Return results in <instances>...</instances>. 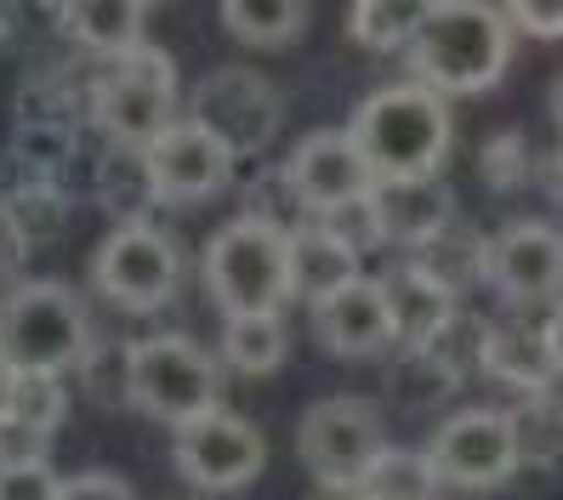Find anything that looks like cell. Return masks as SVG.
Masks as SVG:
<instances>
[{
    "label": "cell",
    "instance_id": "cell-1",
    "mask_svg": "<svg viewBox=\"0 0 563 500\" xmlns=\"http://www.w3.org/2000/svg\"><path fill=\"white\" fill-rule=\"evenodd\" d=\"M512 63V23L484 0H433L427 23L410 46V75L433 97H478L507 75Z\"/></svg>",
    "mask_w": 563,
    "mask_h": 500
},
{
    "label": "cell",
    "instance_id": "cell-2",
    "mask_svg": "<svg viewBox=\"0 0 563 500\" xmlns=\"http://www.w3.org/2000/svg\"><path fill=\"white\" fill-rule=\"evenodd\" d=\"M347 137L364 154L376 182L399 177H439V165L455 143V114L444 97H433L416 80L371 91L347 120Z\"/></svg>",
    "mask_w": 563,
    "mask_h": 500
},
{
    "label": "cell",
    "instance_id": "cell-3",
    "mask_svg": "<svg viewBox=\"0 0 563 500\" xmlns=\"http://www.w3.org/2000/svg\"><path fill=\"white\" fill-rule=\"evenodd\" d=\"M206 290L222 319L279 313L290 302V227L268 216H234L206 240Z\"/></svg>",
    "mask_w": 563,
    "mask_h": 500
},
{
    "label": "cell",
    "instance_id": "cell-4",
    "mask_svg": "<svg viewBox=\"0 0 563 500\" xmlns=\"http://www.w3.org/2000/svg\"><path fill=\"white\" fill-rule=\"evenodd\" d=\"M125 398L165 426H194L222 410V370L217 353L194 336H148L125 347Z\"/></svg>",
    "mask_w": 563,
    "mask_h": 500
},
{
    "label": "cell",
    "instance_id": "cell-5",
    "mask_svg": "<svg viewBox=\"0 0 563 500\" xmlns=\"http://www.w3.org/2000/svg\"><path fill=\"white\" fill-rule=\"evenodd\" d=\"M86 308L63 279H29L0 302V364L7 370L63 376L86 358Z\"/></svg>",
    "mask_w": 563,
    "mask_h": 500
},
{
    "label": "cell",
    "instance_id": "cell-6",
    "mask_svg": "<svg viewBox=\"0 0 563 500\" xmlns=\"http://www.w3.org/2000/svg\"><path fill=\"white\" fill-rule=\"evenodd\" d=\"M177 97L183 86H177L172 52L143 46L109 63V75L91 86V120L109 131L114 148H154L177 125Z\"/></svg>",
    "mask_w": 563,
    "mask_h": 500
},
{
    "label": "cell",
    "instance_id": "cell-7",
    "mask_svg": "<svg viewBox=\"0 0 563 500\" xmlns=\"http://www.w3.org/2000/svg\"><path fill=\"white\" fill-rule=\"evenodd\" d=\"M387 421L364 398H319L296 421V455L324 489H358L387 455Z\"/></svg>",
    "mask_w": 563,
    "mask_h": 500
},
{
    "label": "cell",
    "instance_id": "cell-8",
    "mask_svg": "<svg viewBox=\"0 0 563 500\" xmlns=\"http://www.w3.org/2000/svg\"><path fill=\"white\" fill-rule=\"evenodd\" d=\"M91 285L97 296H109L125 313H154L177 296L183 285V251L172 233H159L154 222L114 227L103 245L91 251Z\"/></svg>",
    "mask_w": 563,
    "mask_h": 500
},
{
    "label": "cell",
    "instance_id": "cell-9",
    "mask_svg": "<svg viewBox=\"0 0 563 500\" xmlns=\"http://www.w3.org/2000/svg\"><path fill=\"white\" fill-rule=\"evenodd\" d=\"M188 120L206 125L234 159H251L279 137L285 97L268 75H256V69H211L188 97Z\"/></svg>",
    "mask_w": 563,
    "mask_h": 500
},
{
    "label": "cell",
    "instance_id": "cell-10",
    "mask_svg": "<svg viewBox=\"0 0 563 500\" xmlns=\"http://www.w3.org/2000/svg\"><path fill=\"white\" fill-rule=\"evenodd\" d=\"M427 466L450 489H501L518 478V426L507 410H461L427 438Z\"/></svg>",
    "mask_w": 563,
    "mask_h": 500
},
{
    "label": "cell",
    "instance_id": "cell-11",
    "mask_svg": "<svg viewBox=\"0 0 563 500\" xmlns=\"http://www.w3.org/2000/svg\"><path fill=\"white\" fill-rule=\"evenodd\" d=\"M172 460H177L183 484L206 489V495H234V489L262 478L268 438H262L256 421H245L234 410H211L172 438Z\"/></svg>",
    "mask_w": 563,
    "mask_h": 500
},
{
    "label": "cell",
    "instance_id": "cell-12",
    "mask_svg": "<svg viewBox=\"0 0 563 500\" xmlns=\"http://www.w3.org/2000/svg\"><path fill=\"white\" fill-rule=\"evenodd\" d=\"M285 188L308 216H330V211H342V205L371 193L376 177H371V165H364V154L353 148L347 131H308V137L290 148Z\"/></svg>",
    "mask_w": 563,
    "mask_h": 500
},
{
    "label": "cell",
    "instance_id": "cell-13",
    "mask_svg": "<svg viewBox=\"0 0 563 500\" xmlns=\"http://www.w3.org/2000/svg\"><path fill=\"white\" fill-rule=\"evenodd\" d=\"M484 279L518 308L563 296V233L547 222H507L484 251Z\"/></svg>",
    "mask_w": 563,
    "mask_h": 500
},
{
    "label": "cell",
    "instance_id": "cell-14",
    "mask_svg": "<svg viewBox=\"0 0 563 500\" xmlns=\"http://www.w3.org/2000/svg\"><path fill=\"white\" fill-rule=\"evenodd\" d=\"M148 154V177L165 205H194V199H217L234 182V154H228L206 125H194L188 114L165 131Z\"/></svg>",
    "mask_w": 563,
    "mask_h": 500
},
{
    "label": "cell",
    "instance_id": "cell-15",
    "mask_svg": "<svg viewBox=\"0 0 563 500\" xmlns=\"http://www.w3.org/2000/svg\"><path fill=\"white\" fill-rule=\"evenodd\" d=\"M313 342L336 358H382L393 353V319H387V296L376 279H358L336 296H324L313 308Z\"/></svg>",
    "mask_w": 563,
    "mask_h": 500
},
{
    "label": "cell",
    "instance_id": "cell-16",
    "mask_svg": "<svg viewBox=\"0 0 563 500\" xmlns=\"http://www.w3.org/2000/svg\"><path fill=\"white\" fill-rule=\"evenodd\" d=\"M387 296V319H393V342L399 347H433L444 330L461 319V296L444 290L421 262H393V268L376 279Z\"/></svg>",
    "mask_w": 563,
    "mask_h": 500
},
{
    "label": "cell",
    "instance_id": "cell-17",
    "mask_svg": "<svg viewBox=\"0 0 563 500\" xmlns=\"http://www.w3.org/2000/svg\"><path fill=\"white\" fill-rule=\"evenodd\" d=\"M371 205L382 216V240L387 245H405L421 251L439 227H450L455 211V193L439 177H399V182H376L371 188Z\"/></svg>",
    "mask_w": 563,
    "mask_h": 500
},
{
    "label": "cell",
    "instance_id": "cell-18",
    "mask_svg": "<svg viewBox=\"0 0 563 500\" xmlns=\"http://www.w3.org/2000/svg\"><path fill=\"white\" fill-rule=\"evenodd\" d=\"M478 370L507 381L529 398L552 392L558 381V364L547 347V324H529V319H501V324H484V347H478Z\"/></svg>",
    "mask_w": 563,
    "mask_h": 500
},
{
    "label": "cell",
    "instance_id": "cell-19",
    "mask_svg": "<svg viewBox=\"0 0 563 500\" xmlns=\"http://www.w3.org/2000/svg\"><path fill=\"white\" fill-rule=\"evenodd\" d=\"M358 279H364V256L347 251L330 227H319V222L290 227V302L319 308L324 296H336Z\"/></svg>",
    "mask_w": 563,
    "mask_h": 500
},
{
    "label": "cell",
    "instance_id": "cell-20",
    "mask_svg": "<svg viewBox=\"0 0 563 500\" xmlns=\"http://www.w3.org/2000/svg\"><path fill=\"white\" fill-rule=\"evenodd\" d=\"M57 23L103 63H120V57L148 46V7L143 0H69V7H57Z\"/></svg>",
    "mask_w": 563,
    "mask_h": 500
},
{
    "label": "cell",
    "instance_id": "cell-21",
    "mask_svg": "<svg viewBox=\"0 0 563 500\" xmlns=\"http://www.w3.org/2000/svg\"><path fill=\"white\" fill-rule=\"evenodd\" d=\"M0 227L12 233L18 251H35V245H52L69 233V193L57 182H41V177H23L7 199H0Z\"/></svg>",
    "mask_w": 563,
    "mask_h": 500
},
{
    "label": "cell",
    "instance_id": "cell-22",
    "mask_svg": "<svg viewBox=\"0 0 563 500\" xmlns=\"http://www.w3.org/2000/svg\"><path fill=\"white\" fill-rule=\"evenodd\" d=\"M97 199H103V211L114 216V227H137L143 211L159 205L154 177H148V154H143V148H114V143H109L103 165H97Z\"/></svg>",
    "mask_w": 563,
    "mask_h": 500
},
{
    "label": "cell",
    "instance_id": "cell-23",
    "mask_svg": "<svg viewBox=\"0 0 563 500\" xmlns=\"http://www.w3.org/2000/svg\"><path fill=\"white\" fill-rule=\"evenodd\" d=\"M222 364L240 376H274L290 358V330L279 313H245V319H222Z\"/></svg>",
    "mask_w": 563,
    "mask_h": 500
},
{
    "label": "cell",
    "instance_id": "cell-24",
    "mask_svg": "<svg viewBox=\"0 0 563 500\" xmlns=\"http://www.w3.org/2000/svg\"><path fill=\"white\" fill-rule=\"evenodd\" d=\"M222 23L240 46L279 52V46H296L308 35V7L302 0H228Z\"/></svg>",
    "mask_w": 563,
    "mask_h": 500
},
{
    "label": "cell",
    "instance_id": "cell-25",
    "mask_svg": "<svg viewBox=\"0 0 563 500\" xmlns=\"http://www.w3.org/2000/svg\"><path fill=\"white\" fill-rule=\"evenodd\" d=\"M433 0H358L347 12V35L364 52H410Z\"/></svg>",
    "mask_w": 563,
    "mask_h": 500
},
{
    "label": "cell",
    "instance_id": "cell-26",
    "mask_svg": "<svg viewBox=\"0 0 563 500\" xmlns=\"http://www.w3.org/2000/svg\"><path fill=\"white\" fill-rule=\"evenodd\" d=\"M484 251H489V240H478V233L467 227V216H455L450 227H439L433 240H427L421 251H410V262H421L427 274H433L444 290H467V285H478L484 279Z\"/></svg>",
    "mask_w": 563,
    "mask_h": 500
},
{
    "label": "cell",
    "instance_id": "cell-27",
    "mask_svg": "<svg viewBox=\"0 0 563 500\" xmlns=\"http://www.w3.org/2000/svg\"><path fill=\"white\" fill-rule=\"evenodd\" d=\"M63 415H69V392H63V376H41V370H12V398H7V421L41 432V438H52V432L63 426Z\"/></svg>",
    "mask_w": 563,
    "mask_h": 500
},
{
    "label": "cell",
    "instance_id": "cell-28",
    "mask_svg": "<svg viewBox=\"0 0 563 500\" xmlns=\"http://www.w3.org/2000/svg\"><path fill=\"white\" fill-rule=\"evenodd\" d=\"M433 489H439V478L427 466V455H399V449H387L376 473L358 484L364 500H433Z\"/></svg>",
    "mask_w": 563,
    "mask_h": 500
},
{
    "label": "cell",
    "instance_id": "cell-29",
    "mask_svg": "<svg viewBox=\"0 0 563 500\" xmlns=\"http://www.w3.org/2000/svg\"><path fill=\"white\" fill-rule=\"evenodd\" d=\"M478 177L489 193H512L529 182V137L518 125H501L495 137L478 143Z\"/></svg>",
    "mask_w": 563,
    "mask_h": 500
},
{
    "label": "cell",
    "instance_id": "cell-30",
    "mask_svg": "<svg viewBox=\"0 0 563 500\" xmlns=\"http://www.w3.org/2000/svg\"><path fill=\"white\" fill-rule=\"evenodd\" d=\"M308 222H319V227H330L336 240L347 245V251H376V245H387L382 240V216H376V205H371V193L364 199H353V205H342V211H330V216H308Z\"/></svg>",
    "mask_w": 563,
    "mask_h": 500
},
{
    "label": "cell",
    "instance_id": "cell-31",
    "mask_svg": "<svg viewBox=\"0 0 563 500\" xmlns=\"http://www.w3.org/2000/svg\"><path fill=\"white\" fill-rule=\"evenodd\" d=\"M0 500H63V478L52 473V460L0 466Z\"/></svg>",
    "mask_w": 563,
    "mask_h": 500
},
{
    "label": "cell",
    "instance_id": "cell-32",
    "mask_svg": "<svg viewBox=\"0 0 563 500\" xmlns=\"http://www.w3.org/2000/svg\"><path fill=\"white\" fill-rule=\"evenodd\" d=\"M507 23L512 35L529 41H563V0H518V7H507Z\"/></svg>",
    "mask_w": 563,
    "mask_h": 500
},
{
    "label": "cell",
    "instance_id": "cell-33",
    "mask_svg": "<svg viewBox=\"0 0 563 500\" xmlns=\"http://www.w3.org/2000/svg\"><path fill=\"white\" fill-rule=\"evenodd\" d=\"M63 500H137V495L120 473H80V478H63Z\"/></svg>",
    "mask_w": 563,
    "mask_h": 500
},
{
    "label": "cell",
    "instance_id": "cell-34",
    "mask_svg": "<svg viewBox=\"0 0 563 500\" xmlns=\"http://www.w3.org/2000/svg\"><path fill=\"white\" fill-rule=\"evenodd\" d=\"M46 444L41 432H29L18 421H0V466H23V460H46Z\"/></svg>",
    "mask_w": 563,
    "mask_h": 500
},
{
    "label": "cell",
    "instance_id": "cell-35",
    "mask_svg": "<svg viewBox=\"0 0 563 500\" xmlns=\"http://www.w3.org/2000/svg\"><path fill=\"white\" fill-rule=\"evenodd\" d=\"M547 347H552V364H558V376H563V308L547 319Z\"/></svg>",
    "mask_w": 563,
    "mask_h": 500
},
{
    "label": "cell",
    "instance_id": "cell-36",
    "mask_svg": "<svg viewBox=\"0 0 563 500\" xmlns=\"http://www.w3.org/2000/svg\"><path fill=\"white\" fill-rule=\"evenodd\" d=\"M547 188H552V199L563 205V143H558V154L547 159Z\"/></svg>",
    "mask_w": 563,
    "mask_h": 500
},
{
    "label": "cell",
    "instance_id": "cell-37",
    "mask_svg": "<svg viewBox=\"0 0 563 500\" xmlns=\"http://www.w3.org/2000/svg\"><path fill=\"white\" fill-rule=\"evenodd\" d=\"M308 500H364V495H358V489H324V484H313Z\"/></svg>",
    "mask_w": 563,
    "mask_h": 500
},
{
    "label": "cell",
    "instance_id": "cell-38",
    "mask_svg": "<svg viewBox=\"0 0 563 500\" xmlns=\"http://www.w3.org/2000/svg\"><path fill=\"white\" fill-rule=\"evenodd\" d=\"M7 398H12V370L0 364V421H7Z\"/></svg>",
    "mask_w": 563,
    "mask_h": 500
},
{
    "label": "cell",
    "instance_id": "cell-39",
    "mask_svg": "<svg viewBox=\"0 0 563 500\" xmlns=\"http://www.w3.org/2000/svg\"><path fill=\"white\" fill-rule=\"evenodd\" d=\"M552 114H558V125H563V80H558V91H552Z\"/></svg>",
    "mask_w": 563,
    "mask_h": 500
},
{
    "label": "cell",
    "instance_id": "cell-40",
    "mask_svg": "<svg viewBox=\"0 0 563 500\" xmlns=\"http://www.w3.org/2000/svg\"><path fill=\"white\" fill-rule=\"evenodd\" d=\"M0 41H7V7H0Z\"/></svg>",
    "mask_w": 563,
    "mask_h": 500
},
{
    "label": "cell",
    "instance_id": "cell-41",
    "mask_svg": "<svg viewBox=\"0 0 563 500\" xmlns=\"http://www.w3.org/2000/svg\"><path fill=\"white\" fill-rule=\"evenodd\" d=\"M558 410H563V398H558Z\"/></svg>",
    "mask_w": 563,
    "mask_h": 500
}]
</instances>
